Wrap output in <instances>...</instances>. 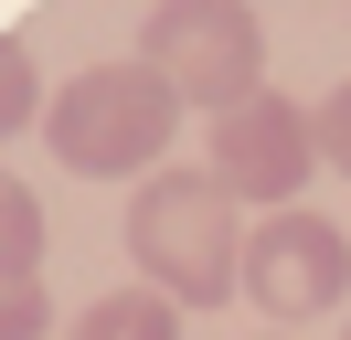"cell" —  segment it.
Wrapping results in <instances>:
<instances>
[{
  "label": "cell",
  "mask_w": 351,
  "mask_h": 340,
  "mask_svg": "<svg viewBox=\"0 0 351 340\" xmlns=\"http://www.w3.org/2000/svg\"><path fill=\"white\" fill-rule=\"evenodd\" d=\"M128 255L171 308H223L245 287V202L213 170H149L128 191Z\"/></svg>",
  "instance_id": "obj_1"
},
{
  "label": "cell",
  "mask_w": 351,
  "mask_h": 340,
  "mask_svg": "<svg viewBox=\"0 0 351 340\" xmlns=\"http://www.w3.org/2000/svg\"><path fill=\"white\" fill-rule=\"evenodd\" d=\"M43 138L75 181H149L181 138V96L149 75V64H86V75L53 85Z\"/></svg>",
  "instance_id": "obj_2"
},
{
  "label": "cell",
  "mask_w": 351,
  "mask_h": 340,
  "mask_svg": "<svg viewBox=\"0 0 351 340\" xmlns=\"http://www.w3.org/2000/svg\"><path fill=\"white\" fill-rule=\"evenodd\" d=\"M138 64H149L181 106L223 117V106L266 96V21L245 11V0H149V21H138Z\"/></svg>",
  "instance_id": "obj_3"
},
{
  "label": "cell",
  "mask_w": 351,
  "mask_h": 340,
  "mask_svg": "<svg viewBox=\"0 0 351 340\" xmlns=\"http://www.w3.org/2000/svg\"><path fill=\"white\" fill-rule=\"evenodd\" d=\"M245 298H256L277 330H298V319L341 308L351 298V234L330 223V212H256L245 223Z\"/></svg>",
  "instance_id": "obj_4"
},
{
  "label": "cell",
  "mask_w": 351,
  "mask_h": 340,
  "mask_svg": "<svg viewBox=\"0 0 351 340\" xmlns=\"http://www.w3.org/2000/svg\"><path fill=\"white\" fill-rule=\"evenodd\" d=\"M202 170H213L234 202H256V212H287L308 191V170H319V138H308V106H287L277 85L266 96H245V106H223L213 117V138H202Z\"/></svg>",
  "instance_id": "obj_5"
},
{
  "label": "cell",
  "mask_w": 351,
  "mask_h": 340,
  "mask_svg": "<svg viewBox=\"0 0 351 340\" xmlns=\"http://www.w3.org/2000/svg\"><path fill=\"white\" fill-rule=\"evenodd\" d=\"M64 340H181V308H171L160 287H107Z\"/></svg>",
  "instance_id": "obj_6"
},
{
  "label": "cell",
  "mask_w": 351,
  "mask_h": 340,
  "mask_svg": "<svg viewBox=\"0 0 351 340\" xmlns=\"http://www.w3.org/2000/svg\"><path fill=\"white\" fill-rule=\"evenodd\" d=\"M0 276H43V202L22 191V170H0Z\"/></svg>",
  "instance_id": "obj_7"
},
{
  "label": "cell",
  "mask_w": 351,
  "mask_h": 340,
  "mask_svg": "<svg viewBox=\"0 0 351 340\" xmlns=\"http://www.w3.org/2000/svg\"><path fill=\"white\" fill-rule=\"evenodd\" d=\"M32 117H43V64L22 32H0V138H22Z\"/></svg>",
  "instance_id": "obj_8"
},
{
  "label": "cell",
  "mask_w": 351,
  "mask_h": 340,
  "mask_svg": "<svg viewBox=\"0 0 351 340\" xmlns=\"http://www.w3.org/2000/svg\"><path fill=\"white\" fill-rule=\"evenodd\" d=\"M43 330H53L43 276H0V340H43Z\"/></svg>",
  "instance_id": "obj_9"
},
{
  "label": "cell",
  "mask_w": 351,
  "mask_h": 340,
  "mask_svg": "<svg viewBox=\"0 0 351 340\" xmlns=\"http://www.w3.org/2000/svg\"><path fill=\"white\" fill-rule=\"evenodd\" d=\"M308 138H319V170L351 181V85H330V96L308 106Z\"/></svg>",
  "instance_id": "obj_10"
},
{
  "label": "cell",
  "mask_w": 351,
  "mask_h": 340,
  "mask_svg": "<svg viewBox=\"0 0 351 340\" xmlns=\"http://www.w3.org/2000/svg\"><path fill=\"white\" fill-rule=\"evenodd\" d=\"M341 340H351V330H341Z\"/></svg>",
  "instance_id": "obj_11"
}]
</instances>
